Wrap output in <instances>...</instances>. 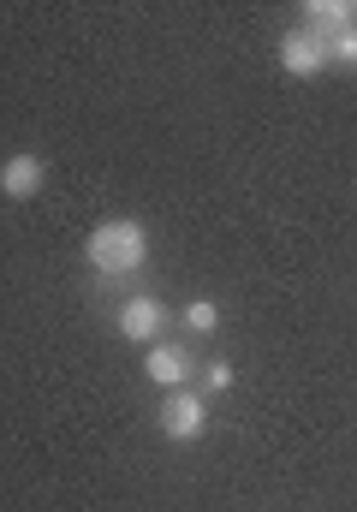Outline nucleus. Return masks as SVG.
<instances>
[{"mask_svg":"<svg viewBox=\"0 0 357 512\" xmlns=\"http://www.w3.org/2000/svg\"><path fill=\"white\" fill-rule=\"evenodd\" d=\"M84 262L96 274H137L149 262V227L131 221V215H114V221H96L90 239H84Z\"/></svg>","mask_w":357,"mask_h":512,"instance_id":"obj_1","label":"nucleus"},{"mask_svg":"<svg viewBox=\"0 0 357 512\" xmlns=\"http://www.w3.org/2000/svg\"><path fill=\"white\" fill-rule=\"evenodd\" d=\"M155 423H161V435H167V441L191 447V441H203V429H209V399H203L197 387H173V393L161 399Z\"/></svg>","mask_w":357,"mask_h":512,"instance_id":"obj_2","label":"nucleus"},{"mask_svg":"<svg viewBox=\"0 0 357 512\" xmlns=\"http://www.w3.org/2000/svg\"><path fill=\"white\" fill-rule=\"evenodd\" d=\"M167 322H173V310H167L155 292H137V298H125V304L114 310L119 340H131V346H155V340H167Z\"/></svg>","mask_w":357,"mask_h":512,"instance_id":"obj_3","label":"nucleus"},{"mask_svg":"<svg viewBox=\"0 0 357 512\" xmlns=\"http://www.w3.org/2000/svg\"><path fill=\"white\" fill-rule=\"evenodd\" d=\"M143 376L161 387V393H173V387L197 382V358H191V346H179V340H155L149 358H143Z\"/></svg>","mask_w":357,"mask_h":512,"instance_id":"obj_4","label":"nucleus"},{"mask_svg":"<svg viewBox=\"0 0 357 512\" xmlns=\"http://www.w3.org/2000/svg\"><path fill=\"white\" fill-rule=\"evenodd\" d=\"M274 54H280V72H286V78H316V72L328 66V42H322L316 30H304V24L286 30Z\"/></svg>","mask_w":357,"mask_h":512,"instance_id":"obj_5","label":"nucleus"},{"mask_svg":"<svg viewBox=\"0 0 357 512\" xmlns=\"http://www.w3.org/2000/svg\"><path fill=\"white\" fill-rule=\"evenodd\" d=\"M42 185H48V161H42V155L18 149V155H6V161H0V197H12V203H30Z\"/></svg>","mask_w":357,"mask_h":512,"instance_id":"obj_6","label":"nucleus"},{"mask_svg":"<svg viewBox=\"0 0 357 512\" xmlns=\"http://www.w3.org/2000/svg\"><path fill=\"white\" fill-rule=\"evenodd\" d=\"M346 24H357V0H310L304 6V30H316L322 42L340 36Z\"/></svg>","mask_w":357,"mask_h":512,"instance_id":"obj_7","label":"nucleus"},{"mask_svg":"<svg viewBox=\"0 0 357 512\" xmlns=\"http://www.w3.org/2000/svg\"><path fill=\"white\" fill-rule=\"evenodd\" d=\"M185 328H191V334H215V328H221V304H215V298H191V304H185Z\"/></svg>","mask_w":357,"mask_h":512,"instance_id":"obj_8","label":"nucleus"},{"mask_svg":"<svg viewBox=\"0 0 357 512\" xmlns=\"http://www.w3.org/2000/svg\"><path fill=\"white\" fill-rule=\"evenodd\" d=\"M227 387H233V364H227V358H209L203 376H197V393L209 399V393H227Z\"/></svg>","mask_w":357,"mask_h":512,"instance_id":"obj_9","label":"nucleus"},{"mask_svg":"<svg viewBox=\"0 0 357 512\" xmlns=\"http://www.w3.org/2000/svg\"><path fill=\"white\" fill-rule=\"evenodd\" d=\"M328 66H357V24H346L340 36H328Z\"/></svg>","mask_w":357,"mask_h":512,"instance_id":"obj_10","label":"nucleus"}]
</instances>
